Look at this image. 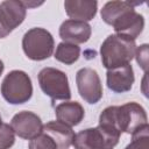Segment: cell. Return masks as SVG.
Returning a JSON list of instances; mask_svg holds the SVG:
<instances>
[{
    "label": "cell",
    "instance_id": "cell-20",
    "mask_svg": "<svg viewBox=\"0 0 149 149\" xmlns=\"http://www.w3.org/2000/svg\"><path fill=\"white\" fill-rule=\"evenodd\" d=\"M15 142V134L8 123L0 126V149H9Z\"/></svg>",
    "mask_w": 149,
    "mask_h": 149
},
{
    "label": "cell",
    "instance_id": "cell-4",
    "mask_svg": "<svg viewBox=\"0 0 149 149\" xmlns=\"http://www.w3.org/2000/svg\"><path fill=\"white\" fill-rule=\"evenodd\" d=\"M1 95L10 105L27 102L33 95L30 77L22 70H13L6 74L1 83Z\"/></svg>",
    "mask_w": 149,
    "mask_h": 149
},
{
    "label": "cell",
    "instance_id": "cell-14",
    "mask_svg": "<svg viewBox=\"0 0 149 149\" xmlns=\"http://www.w3.org/2000/svg\"><path fill=\"white\" fill-rule=\"evenodd\" d=\"M42 132L49 135L56 143L58 149H68L74 139V132L71 127L59 121H49L43 125Z\"/></svg>",
    "mask_w": 149,
    "mask_h": 149
},
{
    "label": "cell",
    "instance_id": "cell-24",
    "mask_svg": "<svg viewBox=\"0 0 149 149\" xmlns=\"http://www.w3.org/2000/svg\"><path fill=\"white\" fill-rule=\"evenodd\" d=\"M2 123H3V122H2V119H1V115H0V126H1Z\"/></svg>",
    "mask_w": 149,
    "mask_h": 149
},
{
    "label": "cell",
    "instance_id": "cell-10",
    "mask_svg": "<svg viewBox=\"0 0 149 149\" xmlns=\"http://www.w3.org/2000/svg\"><path fill=\"white\" fill-rule=\"evenodd\" d=\"M116 35L127 37L135 41L144 28V17L142 14L137 13L135 8H132L120 15L112 24Z\"/></svg>",
    "mask_w": 149,
    "mask_h": 149
},
{
    "label": "cell",
    "instance_id": "cell-16",
    "mask_svg": "<svg viewBox=\"0 0 149 149\" xmlns=\"http://www.w3.org/2000/svg\"><path fill=\"white\" fill-rule=\"evenodd\" d=\"M140 2H130V1H108L102 6L101 9V19L105 23L112 26L113 22L120 16L122 15L125 12L135 8L136 5H139Z\"/></svg>",
    "mask_w": 149,
    "mask_h": 149
},
{
    "label": "cell",
    "instance_id": "cell-12",
    "mask_svg": "<svg viewBox=\"0 0 149 149\" xmlns=\"http://www.w3.org/2000/svg\"><path fill=\"white\" fill-rule=\"evenodd\" d=\"M135 77L133 66L127 64L121 68L107 70L106 72V84L107 87L114 93H125L132 90Z\"/></svg>",
    "mask_w": 149,
    "mask_h": 149
},
{
    "label": "cell",
    "instance_id": "cell-2",
    "mask_svg": "<svg viewBox=\"0 0 149 149\" xmlns=\"http://www.w3.org/2000/svg\"><path fill=\"white\" fill-rule=\"evenodd\" d=\"M135 41L112 34L106 37L100 47L101 63L107 70L116 69L130 64L135 56Z\"/></svg>",
    "mask_w": 149,
    "mask_h": 149
},
{
    "label": "cell",
    "instance_id": "cell-15",
    "mask_svg": "<svg viewBox=\"0 0 149 149\" xmlns=\"http://www.w3.org/2000/svg\"><path fill=\"white\" fill-rule=\"evenodd\" d=\"M55 114L57 121L65 123L69 127H72L79 125L83 121L85 116V111L84 107L77 101H65L56 106Z\"/></svg>",
    "mask_w": 149,
    "mask_h": 149
},
{
    "label": "cell",
    "instance_id": "cell-22",
    "mask_svg": "<svg viewBox=\"0 0 149 149\" xmlns=\"http://www.w3.org/2000/svg\"><path fill=\"white\" fill-rule=\"evenodd\" d=\"M22 2H23V5L26 6V8L37 7V6H40V5H42V3H43V1H41V2H33V1H24V0H22Z\"/></svg>",
    "mask_w": 149,
    "mask_h": 149
},
{
    "label": "cell",
    "instance_id": "cell-23",
    "mask_svg": "<svg viewBox=\"0 0 149 149\" xmlns=\"http://www.w3.org/2000/svg\"><path fill=\"white\" fill-rule=\"evenodd\" d=\"M3 69H5V65H3V63H2V61L0 59V76L2 74V72H3Z\"/></svg>",
    "mask_w": 149,
    "mask_h": 149
},
{
    "label": "cell",
    "instance_id": "cell-8",
    "mask_svg": "<svg viewBox=\"0 0 149 149\" xmlns=\"http://www.w3.org/2000/svg\"><path fill=\"white\" fill-rule=\"evenodd\" d=\"M27 8L22 0H6L0 3V38L8 36L26 19Z\"/></svg>",
    "mask_w": 149,
    "mask_h": 149
},
{
    "label": "cell",
    "instance_id": "cell-1",
    "mask_svg": "<svg viewBox=\"0 0 149 149\" xmlns=\"http://www.w3.org/2000/svg\"><path fill=\"white\" fill-rule=\"evenodd\" d=\"M99 125L113 128L119 133L134 134L148 125L146 109L132 101L121 106H108L99 115Z\"/></svg>",
    "mask_w": 149,
    "mask_h": 149
},
{
    "label": "cell",
    "instance_id": "cell-19",
    "mask_svg": "<svg viewBox=\"0 0 149 149\" xmlns=\"http://www.w3.org/2000/svg\"><path fill=\"white\" fill-rule=\"evenodd\" d=\"M29 149H58L54 140L43 132L29 141Z\"/></svg>",
    "mask_w": 149,
    "mask_h": 149
},
{
    "label": "cell",
    "instance_id": "cell-7",
    "mask_svg": "<svg viewBox=\"0 0 149 149\" xmlns=\"http://www.w3.org/2000/svg\"><path fill=\"white\" fill-rule=\"evenodd\" d=\"M76 84L84 101L94 105L102 98V85L98 72L91 68H83L76 73Z\"/></svg>",
    "mask_w": 149,
    "mask_h": 149
},
{
    "label": "cell",
    "instance_id": "cell-9",
    "mask_svg": "<svg viewBox=\"0 0 149 149\" xmlns=\"http://www.w3.org/2000/svg\"><path fill=\"white\" fill-rule=\"evenodd\" d=\"M10 127L15 135L30 141L42 133L43 123L37 114L29 111H22L12 118Z\"/></svg>",
    "mask_w": 149,
    "mask_h": 149
},
{
    "label": "cell",
    "instance_id": "cell-5",
    "mask_svg": "<svg viewBox=\"0 0 149 149\" xmlns=\"http://www.w3.org/2000/svg\"><path fill=\"white\" fill-rule=\"evenodd\" d=\"M22 49L31 61H44L52 56L55 41L50 31L44 28L34 27L24 33L22 37Z\"/></svg>",
    "mask_w": 149,
    "mask_h": 149
},
{
    "label": "cell",
    "instance_id": "cell-6",
    "mask_svg": "<svg viewBox=\"0 0 149 149\" xmlns=\"http://www.w3.org/2000/svg\"><path fill=\"white\" fill-rule=\"evenodd\" d=\"M38 84L43 93L55 100L68 101L71 98L69 79L65 72L56 68H44L38 72Z\"/></svg>",
    "mask_w": 149,
    "mask_h": 149
},
{
    "label": "cell",
    "instance_id": "cell-18",
    "mask_svg": "<svg viewBox=\"0 0 149 149\" xmlns=\"http://www.w3.org/2000/svg\"><path fill=\"white\" fill-rule=\"evenodd\" d=\"M125 149H149V126L147 125L132 134V141Z\"/></svg>",
    "mask_w": 149,
    "mask_h": 149
},
{
    "label": "cell",
    "instance_id": "cell-11",
    "mask_svg": "<svg viewBox=\"0 0 149 149\" xmlns=\"http://www.w3.org/2000/svg\"><path fill=\"white\" fill-rule=\"evenodd\" d=\"M92 34V28L87 22L76 21V20H65L59 27V37L63 42L80 44L90 40Z\"/></svg>",
    "mask_w": 149,
    "mask_h": 149
},
{
    "label": "cell",
    "instance_id": "cell-21",
    "mask_svg": "<svg viewBox=\"0 0 149 149\" xmlns=\"http://www.w3.org/2000/svg\"><path fill=\"white\" fill-rule=\"evenodd\" d=\"M137 64L141 66V69L147 73L148 71V44H142L136 48L135 50V56Z\"/></svg>",
    "mask_w": 149,
    "mask_h": 149
},
{
    "label": "cell",
    "instance_id": "cell-13",
    "mask_svg": "<svg viewBox=\"0 0 149 149\" xmlns=\"http://www.w3.org/2000/svg\"><path fill=\"white\" fill-rule=\"evenodd\" d=\"M64 8L70 20L87 22L95 16L98 2L91 0H65Z\"/></svg>",
    "mask_w": 149,
    "mask_h": 149
},
{
    "label": "cell",
    "instance_id": "cell-3",
    "mask_svg": "<svg viewBox=\"0 0 149 149\" xmlns=\"http://www.w3.org/2000/svg\"><path fill=\"white\" fill-rule=\"evenodd\" d=\"M121 133L118 130L98 125L93 128H86L74 135V149H114L119 143Z\"/></svg>",
    "mask_w": 149,
    "mask_h": 149
},
{
    "label": "cell",
    "instance_id": "cell-17",
    "mask_svg": "<svg viewBox=\"0 0 149 149\" xmlns=\"http://www.w3.org/2000/svg\"><path fill=\"white\" fill-rule=\"evenodd\" d=\"M80 56V48L77 44L72 43H66V42H61L55 51V59L65 64V65H71L74 62L78 61Z\"/></svg>",
    "mask_w": 149,
    "mask_h": 149
}]
</instances>
